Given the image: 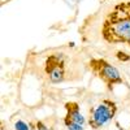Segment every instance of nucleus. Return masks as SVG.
Wrapping results in <instances>:
<instances>
[{
  "instance_id": "7ed1b4c3",
  "label": "nucleus",
  "mask_w": 130,
  "mask_h": 130,
  "mask_svg": "<svg viewBox=\"0 0 130 130\" xmlns=\"http://www.w3.org/2000/svg\"><path fill=\"white\" fill-rule=\"evenodd\" d=\"M89 68L98 78L105 83L107 89L109 91L113 90L116 85L122 83L121 74L117 70V68L104 59H91L89 61Z\"/></svg>"
},
{
  "instance_id": "39448f33",
  "label": "nucleus",
  "mask_w": 130,
  "mask_h": 130,
  "mask_svg": "<svg viewBox=\"0 0 130 130\" xmlns=\"http://www.w3.org/2000/svg\"><path fill=\"white\" fill-rule=\"evenodd\" d=\"M65 109H67V115L64 117V124L67 127L73 124H79V125L85 124V117L79 111V104L77 102L65 103Z\"/></svg>"
},
{
  "instance_id": "f257e3e1",
  "label": "nucleus",
  "mask_w": 130,
  "mask_h": 130,
  "mask_svg": "<svg viewBox=\"0 0 130 130\" xmlns=\"http://www.w3.org/2000/svg\"><path fill=\"white\" fill-rule=\"evenodd\" d=\"M102 37L105 42L126 43L130 47V2H122L113 7L102 25Z\"/></svg>"
},
{
  "instance_id": "20e7f679",
  "label": "nucleus",
  "mask_w": 130,
  "mask_h": 130,
  "mask_svg": "<svg viewBox=\"0 0 130 130\" xmlns=\"http://www.w3.org/2000/svg\"><path fill=\"white\" fill-rule=\"evenodd\" d=\"M44 72L52 83H60L65 79V61L60 53H52L46 59Z\"/></svg>"
},
{
  "instance_id": "f03ea898",
  "label": "nucleus",
  "mask_w": 130,
  "mask_h": 130,
  "mask_svg": "<svg viewBox=\"0 0 130 130\" xmlns=\"http://www.w3.org/2000/svg\"><path fill=\"white\" fill-rule=\"evenodd\" d=\"M117 113V104L113 100L103 99L89 111V125L91 129L98 130L105 126Z\"/></svg>"
},
{
  "instance_id": "0eeeda50",
  "label": "nucleus",
  "mask_w": 130,
  "mask_h": 130,
  "mask_svg": "<svg viewBox=\"0 0 130 130\" xmlns=\"http://www.w3.org/2000/svg\"><path fill=\"white\" fill-rule=\"evenodd\" d=\"M116 56H117V59L120 60V61H129L130 60V56L127 55L126 52H124V51H117L116 52Z\"/></svg>"
},
{
  "instance_id": "423d86ee",
  "label": "nucleus",
  "mask_w": 130,
  "mask_h": 130,
  "mask_svg": "<svg viewBox=\"0 0 130 130\" xmlns=\"http://www.w3.org/2000/svg\"><path fill=\"white\" fill-rule=\"evenodd\" d=\"M14 130H29V125L24 122L22 120H18L14 124Z\"/></svg>"
},
{
  "instance_id": "1a4fd4ad",
  "label": "nucleus",
  "mask_w": 130,
  "mask_h": 130,
  "mask_svg": "<svg viewBox=\"0 0 130 130\" xmlns=\"http://www.w3.org/2000/svg\"><path fill=\"white\" fill-rule=\"evenodd\" d=\"M0 130H5V127H3V126H2V127H0Z\"/></svg>"
},
{
  "instance_id": "6e6552de",
  "label": "nucleus",
  "mask_w": 130,
  "mask_h": 130,
  "mask_svg": "<svg viewBox=\"0 0 130 130\" xmlns=\"http://www.w3.org/2000/svg\"><path fill=\"white\" fill-rule=\"evenodd\" d=\"M37 130H50L43 121H37Z\"/></svg>"
}]
</instances>
